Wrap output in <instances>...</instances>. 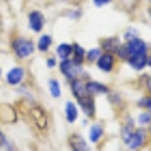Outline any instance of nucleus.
<instances>
[{
  "label": "nucleus",
  "instance_id": "f257e3e1",
  "mask_svg": "<svg viewBox=\"0 0 151 151\" xmlns=\"http://www.w3.org/2000/svg\"><path fill=\"white\" fill-rule=\"evenodd\" d=\"M122 139L126 147L131 151H136L142 147L146 140V130L144 129H135L134 122L126 124L122 127Z\"/></svg>",
  "mask_w": 151,
  "mask_h": 151
},
{
  "label": "nucleus",
  "instance_id": "f03ea898",
  "mask_svg": "<svg viewBox=\"0 0 151 151\" xmlns=\"http://www.w3.org/2000/svg\"><path fill=\"white\" fill-rule=\"evenodd\" d=\"M12 48L19 59H27L34 53L35 44L33 43L30 39H28V38L19 37V38H15V39L13 40Z\"/></svg>",
  "mask_w": 151,
  "mask_h": 151
},
{
  "label": "nucleus",
  "instance_id": "7ed1b4c3",
  "mask_svg": "<svg viewBox=\"0 0 151 151\" xmlns=\"http://www.w3.org/2000/svg\"><path fill=\"white\" fill-rule=\"evenodd\" d=\"M59 69L68 81H73V79L78 78V76L83 72L82 64L76 63L73 59H64L59 64Z\"/></svg>",
  "mask_w": 151,
  "mask_h": 151
},
{
  "label": "nucleus",
  "instance_id": "20e7f679",
  "mask_svg": "<svg viewBox=\"0 0 151 151\" xmlns=\"http://www.w3.org/2000/svg\"><path fill=\"white\" fill-rule=\"evenodd\" d=\"M28 23H29V28L34 33H39L43 30L45 24V18L43 13L39 10H33L28 15Z\"/></svg>",
  "mask_w": 151,
  "mask_h": 151
},
{
  "label": "nucleus",
  "instance_id": "39448f33",
  "mask_svg": "<svg viewBox=\"0 0 151 151\" xmlns=\"http://www.w3.org/2000/svg\"><path fill=\"white\" fill-rule=\"evenodd\" d=\"M30 117L34 121V124L37 125L38 129L44 130L48 126V119H47V113L42 107L39 106H34L30 110Z\"/></svg>",
  "mask_w": 151,
  "mask_h": 151
},
{
  "label": "nucleus",
  "instance_id": "423d86ee",
  "mask_svg": "<svg viewBox=\"0 0 151 151\" xmlns=\"http://www.w3.org/2000/svg\"><path fill=\"white\" fill-rule=\"evenodd\" d=\"M25 77V69L23 67H13L6 73V82L10 86H18Z\"/></svg>",
  "mask_w": 151,
  "mask_h": 151
},
{
  "label": "nucleus",
  "instance_id": "0eeeda50",
  "mask_svg": "<svg viewBox=\"0 0 151 151\" xmlns=\"http://www.w3.org/2000/svg\"><path fill=\"white\" fill-rule=\"evenodd\" d=\"M126 45H127V49H129L130 57L136 55V54H142L147 52V44H146V42L139 37L131 39Z\"/></svg>",
  "mask_w": 151,
  "mask_h": 151
},
{
  "label": "nucleus",
  "instance_id": "6e6552de",
  "mask_svg": "<svg viewBox=\"0 0 151 151\" xmlns=\"http://www.w3.org/2000/svg\"><path fill=\"white\" fill-rule=\"evenodd\" d=\"M78 101V105L81 107V110L83 111V113L86 115L89 119H93L94 117V113H96V105H94V100L92 96H86L81 98V100H77Z\"/></svg>",
  "mask_w": 151,
  "mask_h": 151
},
{
  "label": "nucleus",
  "instance_id": "1a4fd4ad",
  "mask_svg": "<svg viewBox=\"0 0 151 151\" xmlns=\"http://www.w3.org/2000/svg\"><path fill=\"white\" fill-rule=\"evenodd\" d=\"M97 67L101 69L102 72H111L115 67V57L111 53H103L100 55V58L97 59Z\"/></svg>",
  "mask_w": 151,
  "mask_h": 151
},
{
  "label": "nucleus",
  "instance_id": "9d476101",
  "mask_svg": "<svg viewBox=\"0 0 151 151\" xmlns=\"http://www.w3.org/2000/svg\"><path fill=\"white\" fill-rule=\"evenodd\" d=\"M70 91H72L73 96L77 100H81V98L88 96L87 89H86V82L79 78H76L73 81H70Z\"/></svg>",
  "mask_w": 151,
  "mask_h": 151
},
{
  "label": "nucleus",
  "instance_id": "9b49d317",
  "mask_svg": "<svg viewBox=\"0 0 151 151\" xmlns=\"http://www.w3.org/2000/svg\"><path fill=\"white\" fill-rule=\"evenodd\" d=\"M102 49L106 52V53H117V50L121 47V40L119 37H110V38H105L101 42Z\"/></svg>",
  "mask_w": 151,
  "mask_h": 151
},
{
  "label": "nucleus",
  "instance_id": "f8f14e48",
  "mask_svg": "<svg viewBox=\"0 0 151 151\" xmlns=\"http://www.w3.org/2000/svg\"><path fill=\"white\" fill-rule=\"evenodd\" d=\"M129 65L135 69V70H142L146 65H147V54L142 53V54H136V55H131L127 59Z\"/></svg>",
  "mask_w": 151,
  "mask_h": 151
},
{
  "label": "nucleus",
  "instance_id": "ddd939ff",
  "mask_svg": "<svg viewBox=\"0 0 151 151\" xmlns=\"http://www.w3.org/2000/svg\"><path fill=\"white\" fill-rule=\"evenodd\" d=\"M86 89L89 96H97V94H106L108 92L107 86L97 81H89L86 83Z\"/></svg>",
  "mask_w": 151,
  "mask_h": 151
},
{
  "label": "nucleus",
  "instance_id": "4468645a",
  "mask_svg": "<svg viewBox=\"0 0 151 151\" xmlns=\"http://www.w3.org/2000/svg\"><path fill=\"white\" fill-rule=\"evenodd\" d=\"M64 115H65V120L69 124H74L78 120V108L74 102L67 101L64 103Z\"/></svg>",
  "mask_w": 151,
  "mask_h": 151
},
{
  "label": "nucleus",
  "instance_id": "2eb2a0df",
  "mask_svg": "<svg viewBox=\"0 0 151 151\" xmlns=\"http://www.w3.org/2000/svg\"><path fill=\"white\" fill-rule=\"evenodd\" d=\"M69 144L72 145L73 150H77V151H88V146H87L86 140H84L81 135L73 134L69 137Z\"/></svg>",
  "mask_w": 151,
  "mask_h": 151
},
{
  "label": "nucleus",
  "instance_id": "dca6fc26",
  "mask_svg": "<svg viewBox=\"0 0 151 151\" xmlns=\"http://www.w3.org/2000/svg\"><path fill=\"white\" fill-rule=\"evenodd\" d=\"M103 136V127L100 124H93L89 129V134H88V139L92 144H97L98 141L102 139Z\"/></svg>",
  "mask_w": 151,
  "mask_h": 151
},
{
  "label": "nucleus",
  "instance_id": "f3484780",
  "mask_svg": "<svg viewBox=\"0 0 151 151\" xmlns=\"http://www.w3.org/2000/svg\"><path fill=\"white\" fill-rule=\"evenodd\" d=\"M55 52H57V55H58L62 60L69 59V57L73 53V47L69 43H60L58 47H57Z\"/></svg>",
  "mask_w": 151,
  "mask_h": 151
},
{
  "label": "nucleus",
  "instance_id": "a211bd4d",
  "mask_svg": "<svg viewBox=\"0 0 151 151\" xmlns=\"http://www.w3.org/2000/svg\"><path fill=\"white\" fill-rule=\"evenodd\" d=\"M72 47H73V53H72L73 60L78 64H83L84 59H86V49L78 43H74Z\"/></svg>",
  "mask_w": 151,
  "mask_h": 151
},
{
  "label": "nucleus",
  "instance_id": "6ab92c4d",
  "mask_svg": "<svg viewBox=\"0 0 151 151\" xmlns=\"http://www.w3.org/2000/svg\"><path fill=\"white\" fill-rule=\"evenodd\" d=\"M52 43H53V40H52V37L49 34H43L39 39H38V43H37V48L39 52L42 53H47V52L49 50Z\"/></svg>",
  "mask_w": 151,
  "mask_h": 151
},
{
  "label": "nucleus",
  "instance_id": "aec40b11",
  "mask_svg": "<svg viewBox=\"0 0 151 151\" xmlns=\"http://www.w3.org/2000/svg\"><path fill=\"white\" fill-rule=\"evenodd\" d=\"M48 88H49V92L52 94V97H54V98L60 97V94H62V88H60V83H59L58 79H55V78L49 79Z\"/></svg>",
  "mask_w": 151,
  "mask_h": 151
},
{
  "label": "nucleus",
  "instance_id": "412c9836",
  "mask_svg": "<svg viewBox=\"0 0 151 151\" xmlns=\"http://www.w3.org/2000/svg\"><path fill=\"white\" fill-rule=\"evenodd\" d=\"M100 55H101L100 48H92L86 53V59L89 63H94V62H97V59L100 58Z\"/></svg>",
  "mask_w": 151,
  "mask_h": 151
},
{
  "label": "nucleus",
  "instance_id": "4be33fe9",
  "mask_svg": "<svg viewBox=\"0 0 151 151\" xmlns=\"http://www.w3.org/2000/svg\"><path fill=\"white\" fill-rule=\"evenodd\" d=\"M0 151H15L14 145L4 135H0Z\"/></svg>",
  "mask_w": 151,
  "mask_h": 151
},
{
  "label": "nucleus",
  "instance_id": "5701e85b",
  "mask_svg": "<svg viewBox=\"0 0 151 151\" xmlns=\"http://www.w3.org/2000/svg\"><path fill=\"white\" fill-rule=\"evenodd\" d=\"M137 124L141 126H147L151 124V115L149 112H141L137 116Z\"/></svg>",
  "mask_w": 151,
  "mask_h": 151
},
{
  "label": "nucleus",
  "instance_id": "b1692460",
  "mask_svg": "<svg viewBox=\"0 0 151 151\" xmlns=\"http://www.w3.org/2000/svg\"><path fill=\"white\" fill-rule=\"evenodd\" d=\"M137 37H139V30L135 29V28H129V29L125 32V35H124V38H125L127 42H130L131 39H134V38H137Z\"/></svg>",
  "mask_w": 151,
  "mask_h": 151
},
{
  "label": "nucleus",
  "instance_id": "393cba45",
  "mask_svg": "<svg viewBox=\"0 0 151 151\" xmlns=\"http://www.w3.org/2000/svg\"><path fill=\"white\" fill-rule=\"evenodd\" d=\"M117 54L121 59H129L130 58V53H129V49H127V45L126 44H121V47L117 50Z\"/></svg>",
  "mask_w": 151,
  "mask_h": 151
},
{
  "label": "nucleus",
  "instance_id": "a878e982",
  "mask_svg": "<svg viewBox=\"0 0 151 151\" xmlns=\"http://www.w3.org/2000/svg\"><path fill=\"white\" fill-rule=\"evenodd\" d=\"M141 82H144L142 86H145L146 89L151 91V76L150 74H142L141 76Z\"/></svg>",
  "mask_w": 151,
  "mask_h": 151
},
{
  "label": "nucleus",
  "instance_id": "bb28decb",
  "mask_svg": "<svg viewBox=\"0 0 151 151\" xmlns=\"http://www.w3.org/2000/svg\"><path fill=\"white\" fill-rule=\"evenodd\" d=\"M92 1L94 4V6L101 8V6H105V5H107V4H110L111 0H92Z\"/></svg>",
  "mask_w": 151,
  "mask_h": 151
},
{
  "label": "nucleus",
  "instance_id": "cd10ccee",
  "mask_svg": "<svg viewBox=\"0 0 151 151\" xmlns=\"http://www.w3.org/2000/svg\"><path fill=\"white\" fill-rule=\"evenodd\" d=\"M55 65H57L55 57H49V58H47V67L48 68H54Z\"/></svg>",
  "mask_w": 151,
  "mask_h": 151
},
{
  "label": "nucleus",
  "instance_id": "c85d7f7f",
  "mask_svg": "<svg viewBox=\"0 0 151 151\" xmlns=\"http://www.w3.org/2000/svg\"><path fill=\"white\" fill-rule=\"evenodd\" d=\"M146 108H147L149 113L151 115V97H147V105H146Z\"/></svg>",
  "mask_w": 151,
  "mask_h": 151
},
{
  "label": "nucleus",
  "instance_id": "c756f323",
  "mask_svg": "<svg viewBox=\"0 0 151 151\" xmlns=\"http://www.w3.org/2000/svg\"><path fill=\"white\" fill-rule=\"evenodd\" d=\"M147 65H149V67H151V54L147 55Z\"/></svg>",
  "mask_w": 151,
  "mask_h": 151
},
{
  "label": "nucleus",
  "instance_id": "7c9ffc66",
  "mask_svg": "<svg viewBox=\"0 0 151 151\" xmlns=\"http://www.w3.org/2000/svg\"><path fill=\"white\" fill-rule=\"evenodd\" d=\"M149 13H150V17H151V8L149 9Z\"/></svg>",
  "mask_w": 151,
  "mask_h": 151
},
{
  "label": "nucleus",
  "instance_id": "2f4dec72",
  "mask_svg": "<svg viewBox=\"0 0 151 151\" xmlns=\"http://www.w3.org/2000/svg\"><path fill=\"white\" fill-rule=\"evenodd\" d=\"M0 78H1V68H0Z\"/></svg>",
  "mask_w": 151,
  "mask_h": 151
},
{
  "label": "nucleus",
  "instance_id": "473e14b6",
  "mask_svg": "<svg viewBox=\"0 0 151 151\" xmlns=\"http://www.w3.org/2000/svg\"><path fill=\"white\" fill-rule=\"evenodd\" d=\"M150 131H151V124H150Z\"/></svg>",
  "mask_w": 151,
  "mask_h": 151
},
{
  "label": "nucleus",
  "instance_id": "72a5a7b5",
  "mask_svg": "<svg viewBox=\"0 0 151 151\" xmlns=\"http://www.w3.org/2000/svg\"><path fill=\"white\" fill-rule=\"evenodd\" d=\"M73 151H77V150H73Z\"/></svg>",
  "mask_w": 151,
  "mask_h": 151
}]
</instances>
